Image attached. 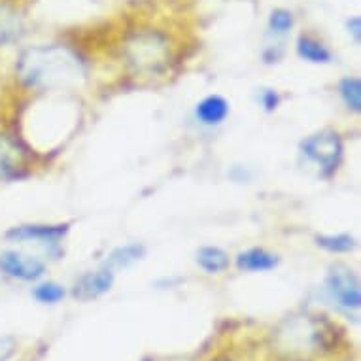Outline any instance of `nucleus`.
Returning <instances> with one entry per match:
<instances>
[{
  "mask_svg": "<svg viewBox=\"0 0 361 361\" xmlns=\"http://www.w3.org/2000/svg\"><path fill=\"white\" fill-rule=\"evenodd\" d=\"M21 82L29 87H55L76 82L82 76V63L65 48H30L18 63Z\"/></svg>",
  "mask_w": 361,
  "mask_h": 361,
  "instance_id": "f257e3e1",
  "label": "nucleus"
},
{
  "mask_svg": "<svg viewBox=\"0 0 361 361\" xmlns=\"http://www.w3.org/2000/svg\"><path fill=\"white\" fill-rule=\"evenodd\" d=\"M302 152L308 159L314 161L316 165L320 166V171L324 176H329L337 171L341 157H343V144L341 138L331 133V130H324L318 135L308 137L302 142Z\"/></svg>",
  "mask_w": 361,
  "mask_h": 361,
  "instance_id": "f03ea898",
  "label": "nucleus"
},
{
  "mask_svg": "<svg viewBox=\"0 0 361 361\" xmlns=\"http://www.w3.org/2000/svg\"><path fill=\"white\" fill-rule=\"evenodd\" d=\"M327 291L335 301L344 308H360L361 307V290L360 280L348 267L337 265L333 267L326 280Z\"/></svg>",
  "mask_w": 361,
  "mask_h": 361,
  "instance_id": "7ed1b4c3",
  "label": "nucleus"
},
{
  "mask_svg": "<svg viewBox=\"0 0 361 361\" xmlns=\"http://www.w3.org/2000/svg\"><path fill=\"white\" fill-rule=\"evenodd\" d=\"M129 59L138 68H157L165 65L166 42L154 32L137 36L135 40L129 42Z\"/></svg>",
  "mask_w": 361,
  "mask_h": 361,
  "instance_id": "20e7f679",
  "label": "nucleus"
},
{
  "mask_svg": "<svg viewBox=\"0 0 361 361\" xmlns=\"http://www.w3.org/2000/svg\"><path fill=\"white\" fill-rule=\"evenodd\" d=\"M0 271L10 279L30 282L40 279L46 271V265L32 255H25L18 250H6L0 254Z\"/></svg>",
  "mask_w": 361,
  "mask_h": 361,
  "instance_id": "39448f33",
  "label": "nucleus"
},
{
  "mask_svg": "<svg viewBox=\"0 0 361 361\" xmlns=\"http://www.w3.org/2000/svg\"><path fill=\"white\" fill-rule=\"evenodd\" d=\"M112 284L114 274L104 269V271H97V273L83 274L74 286L72 293L80 301H89V299H95V297H101L102 293H106L112 288Z\"/></svg>",
  "mask_w": 361,
  "mask_h": 361,
  "instance_id": "423d86ee",
  "label": "nucleus"
},
{
  "mask_svg": "<svg viewBox=\"0 0 361 361\" xmlns=\"http://www.w3.org/2000/svg\"><path fill=\"white\" fill-rule=\"evenodd\" d=\"M66 233V225H21V227H13L6 233V238L10 240H19V243H27V240H38V243H57L63 235Z\"/></svg>",
  "mask_w": 361,
  "mask_h": 361,
  "instance_id": "0eeeda50",
  "label": "nucleus"
},
{
  "mask_svg": "<svg viewBox=\"0 0 361 361\" xmlns=\"http://www.w3.org/2000/svg\"><path fill=\"white\" fill-rule=\"evenodd\" d=\"M229 114V104L224 97L210 95L197 104V118L204 125H219Z\"/></svg>",
  "mask_w": 361,
  "mask_h": 361,
  "instance_id": "6e6552de",
  "label": "nucleus"
},
{
  "mask_svg": "<svg viewBox=\"0 0 361 361\" xmlns=\"http://www.w3.org/2000/svg\"><path fill=\"white\" fill-rule=\"evenodd\" d=\"M297 54L299 57L314 65H326L331 61V51L327 49L324 42L314 38L310 35H301L297 40Z\"/></svg>",
  "mask_w": 361,
  "mask_h": 361,
  "instance_id": "1a4fd4ad",
  "label": "nucleus"
},
{
  "mask_svg": "<svg viewBox=\"0 0 361 361\" xmlns=\"http://www.w3.org/2000/svg\"><path fill=\"white\" fill-rule=\"evenodd\" d=\"M279 263L276 255H273L271 252H267L263 248H252L248 252H243V254L237 257V265L240 271H252V273H257V271H271Z\"/></svg>",
  "mask_w": 361,
  "mask_h": 361,
  "instance_id": "9d476101",
  "label": "nucleus"
},
{
  "mask_svg": "<svg viewBox=\"0 0 361 361\" xmlns=\"http://www.w3.org/2000/svg\"><path fill=\"white\" fill-rule=\"evenodd\" d=\"M197 263L207 271V273H221L229 267V257L221 248L216 246H204L197 254Z\"/></svg>",
  "mask_w": 361,
  "mask_h": 361,
  "instance_id": "9b49d317",
  "label": "nucleus"
},
{
  "mask_svg": "<svg viewBox=\"0 0 361 361\" xmlns=\"http://www.w3.org/2000/svg\"><path fill=\"white\" fill-rule=\"evenodd\" d=\"M338 91H341V97H343L344 104L354 110V112H360L361 110V82L357 78H344L341 85H338Z\"/></svg>",
  "mask_w": 361,
  "mask_h": 361,
  "instance_id": "f8f14e48",
  "label": "nucleus"
},
{
  "mask_svg": "<svg viewBox=\"0 0 361 361\" xmlns=\"http://www.w3.org/2000/svg\"><path fill=\"white\" fill-rule=\"evenodd\" d=\"M293 25H295V18L286 8H276L269 16V30L273 35H288L293 29Z\"/></svg>",
  "mask_w": 361,
  "mask_h": 361,
  "instance_id": "ddd939ff",
  "label": "nucleus"
},
{
  "mask_svg": "<svg viewBox=\"0 0 361 361\" xmlns=\"http://www.w3.org/2000/svg\"><path fill=\"white\" fill-rule=\"evenodd\" d=\"M146 254V248L142 244H129V246H123V248H118L110 255V265L116 267H127L135 261L142 259V255Z\"/></svg>",
  "mask_w": 361,
  "mask_h": 361,
  "instance_id": "4468645a",
  "label": "nucleus"
},
{
  "mask_svg": "<svg viewBox=\"0 0 361 361\" xmlns=\"http://www.w3.org/2000/svg\"><path fill=\"white\" fill-rule=\"evenodd\" d=\"M35 297L44 305H54L65 297V290H63V286L55 284V282H44L35 288Z\"/></svg>",
  "mask_w": 361,
  "mask_h": 361,
  "instance_id": "2eb2a0df",
  "label": "nucleus"
},
{
  "mask_svg": "<svg viewBox=\"0 0 361 361\" xmlns=\"http://www.w3.org/2000/svg\"><path fill=\"white\" fill-rule=\"evenodd\" d=\"M322 248L335 252V254H343V252H350L354 248L355 243L350 235H337V237H318L316 238Z\"/></svg>",
  "mask_w": 361,
  "mask_h": 361,
  "instance_id": "dca6fc26",
  "label": "nucleus"
},
{
  "mask_svg": "<svg viewBox=\"0 0 361 361\" xmlns=\"http://www.w3.org/2000/svg\"><path fill=\"white\" fill-rule=\"evenodd\" d=\"M16 35V23H13V13L6 8H0V42H6Z\"/></svg>",
  "mask_w": 361,
  "mask_h": 361,
  "instance_id": "f3484780",
  "label": "nucleus"
},
{
  "mask_svg": "<svg viewBox=\"0 0 361 361\" xmlns=\"http://www.w3.org/2000/svg\"><path fill=\"white\" fill-rule=\"evenodd\" d=\"M261 102H263V106H265L267 112H273L274 108L279 106L280 102V97L276 91H273V89H267L265 93L261 95Z\"/></svg>",
  "mask_w": 361,
  "mask_h": 361,
  "instance_id": "a211bd4d",
  "label": "nucleus"
},
{
  "mask_svg": "<svg viewBox=\"0 0 361 361\" xmlns=\"http://www.w3.org/2000/svg\"><path fill=\"white\" fill-rule=\"evenodd\" d=\"M16 352V343H13V338L4 337L0 338V361H8Z\"/></svg>",
  "mask_w": 361,
  "mask_h": 361,
  "instance_id": "6ab92c4d",
  "label": "nucleus"
},
{
  "mask_svg": "<svg viewBox=\"0 0 361 361\" xmlns=\"http://www.w3.org/2000/svg\"><path fill=\"white\" fill-rule=\"evenodd\" d=\"M348 32H352L355 38V42H360L361 35V19L360 18H352L348 21Z\"/></svg>",
  "mask_w": 361,
  "mask_h": 361,
  "instance_id": "aec40b11",
  "label": "nucleus"
}]
</instances>
